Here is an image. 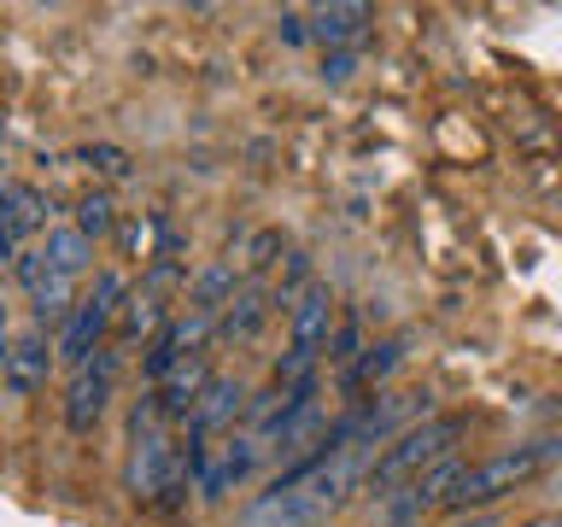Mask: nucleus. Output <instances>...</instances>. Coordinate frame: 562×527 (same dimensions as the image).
Wrapping results in <instances>:
<instances>
[{"mask_svg":"<svg viewBox=\"0 0 562 527\" xmlns=\"http://www.w3.org/2000/svg\"><path fill=\"white\" fill-rule=\"evenodd\" d=\"M369 463H375V457H363V451H311L305 463L281 469L235 516V527H323L334 509L363 486Z\"/></svg>","mask_w":562,"mask_h":527,"instance_id":"f257e3e1","label":"nucleus"},{"mask_svg":"<svg viewBox=\"0 0 562 527\" xmlns=\"http://www.w3.org/2000/svg\"><path fill=\"white\" fill-rule=\"evenodd\" d=\"M557 463H562V434L527 439V446H504V451L481 457V463H463V474H457L446 509H463V516H469V509H486V504L509 498L516 486L539 481V474H551Z\"/></svg>","mask_w":562,"mask_h":527,"instance_id":"f03ea898","label":"nucleus"},{"mask_svg":"<svg viewBox=\"0 0 562 527\" xmlns=\"http://www.w3.org/2000/svg\"><path fill=\"white\" fill-rule=\"evenodd\" d=\"M469 434V416H428L416 422V428H404L393 446H386L375 463L363 469V492H375V498H393V492H404L411 481H422L428 469L451 463L457 457V439Z\"/></svg>","mask_w":562,"mask_h":527,"instance_id":"7ed1b4c3","label":"nucleus"},{"mask_svg":"<svg viewBox=\"0 0 562 527\" xmlns=\"http://www.w3.org/2000/svg\"><path fill=\"white\" fill-rule=\"evenodd\" d=\"M258 434H223V439H200L193 446V486H200V498H228L246 474L258 469Z\"/></svg>","mask_w":562,"mask_h":527,"instance_id":"20e7f679","label":"nucleus"},{"mask_svg":"<svg viewBox=\"0 0 562 527\" xmlns=\"http://www.w3.org/2000/svg\"><path fill=\"white\" fill-rule=\"evenodd\" d=\"M117 363H123V346H100L88 363H77V375L65 386V428L70 434H94V422L105 416V404H112Z\"/></svg>","mask_w":562,"mask_h":527,"instance_id":"39448f33","label":"nucleus"},{"mask_svg":"<svg viewBox=\"0 0 562 527\" xmlns=\"http://www.w3.org/2000/svg\"><path fill=\"white\" fill-rule=\"evenodd\" d=\"M246 404H252V393H246L240 375H211V386L200 393V404H193V416H188V446L235 428V416H246Z\"/></svg>","mask_w":562,"mask_h":527,"instance_id":"423d86ee","label":"nucleus"},{"mask_svg":"<svg viewBox=\"0 0 562 527\" xmlns=\"http://www.w3.org/2000/svg\"><path fill=\"white\" fill-rule=\"evenodd\" d=\"M53 351H59V346H47V334H42V328L18 334V340H12V358H7V375H0V386H7L12 399H35V393L47 386V375H53Z\"/></svg>","mask_w":562,"mask_h":527,"instance_id":"0eeeda50","label":"nucleus"},{"mask_svg":"<svg viewBox=\"0 0 562 527\" xmlns=\"http://www.w3.org/2000/svg\"><path fill=\"white\" fill-rule=\"evenodd\" d=\"M288 328H293V351H316V358L328 351V334H334V293L323 288V281H311V288L293 299Z\"/></svg>","mask_w":562,"mask_h":527,"instance_id":"6e6552de","label":"nucleus"},{"mask_svg":"<svg viewBox=\"0 0 562 527\" xmlns=\"http://www.w3.org/2000/svg\"><path fill=\"white\" fill-rule=\"evenodd\" d=\"M270 311H276V293H263L258 281H240V293L228 299V311L217 316V340H228V346L258 340L263 323H270Z\"/></svg>","mask_w":562,"mask_h":527,"instance_id":"1a4fd4ad","label":"nucleus"},{"mask_svg":"<svg viewBox=\"0 0 562 527\" xmlns=\"http://www.w3.org/2000/svg\"><path fill=\"white\" fill-rule=\"evenodd\" d=\"M112 328H117V316H105V311L88 305V299H77L70 323L59 328V358H65V363H88V358L105 346V334H112Z\"/></svg>","mask_w":562,"mask_h":527,"instance_id":"9d476101","label":"nucleus"},{"mask_svg":"<svg viewBox=\"0 0 562 527\" xmlns=\"http://www.w3.org/2000/svg\"><path fill=\"white\" fill-rule=\"evenodd\" d=\"M170 316H165V293H147V288H135L130 293V305H123L117 316V328H112V346H153V334L165 328Z\"/></svg>","mask_w":562,"mask_h":527,"instance_id":"9b49d317","label":"nucleus"},{"mask_svg":"<svg viewBox=\"0 0 562 527\" xmlns=\"http://www.w3.org/2000/svg\"><path fill=\"white\" fill-rule=\"evenodd\" d=\"M240 293V276H235V258H211L200 276L188 281V311H211V316H223L228 311V299Z\"/></svg>","mask_w":562,"mask_h":527,"instance_id":"f8f14e48","label":"nucleus"},{"mask_svg":"<svg viewBox=\"0 0 562 527\" xmlns=\"http://www.w3.org/2000/svg\"><path fill=\"white\" fill-rule=\"evenodd\" d=\"M404 351H411V340H404V334H393V340H375V346H363V358L340 375V381H346V393H369V386H381V381L404 363Z\"/></svg>","mask_w":562,"mask_h":527,"instance_id":"ddd939ff","label":"nucleus"},{"mask_svg":"<svg viewBox=\"0 0 562 527\" xmlns=\"http://www.w3.org/2000/svg\"><path fill=\"white\" fill-rule=\"evenodd\" d=\"M42 258H47V270L53 276H70L77 281L88 264H94V240L77 235V223H65V228H47V240H42Z\"/></svg>","mask_w":562,"mask_h":527,"instance_id":"4468645a","label":"nucleus"},{"mask_svg":"<svg viewBox=\"0 0 562 527\" xmlns=\"http://www.w3.org/2000/svg\"><path fill=\"white\" fill-rule=\"evenodd\" d=\"M369 24V7H358V0H346V7H316L311 12V35L316 42H328L334 53H346V42H358Z\"/></svg>","mask_w":562,"mask_h":527,"instance_id":"2eb2a0df","label":"nucleus"},{"mask_svg":"<svg viewBox=\"0 0 562 527\" xmlns=\"http://www.w3.org/2000/svg\"><path fill=\"white\" fill-rule=\"evenodd\" d=\"M0 205H7V217L18 223V235H42L47 228V200H42V188H30V182H0Z\"/></svg>","mask_w":562,"mask_h":527,"instance_id":"dca6fc26","label":"nucleus"},{"mask_svg":"<svg viewBox=\"0 0 562 527\" xmlns=\"http://www.w3.org/2000/svg\"><path fill=\"white\" fill-rule=\"evenodd\" d=\"M30 305H35V328H47V323H70V311H77V281L70 276H47L42 288L30 293Z\"/></svg>","mask_w":562,"mask_h":527,"instance_id":"f3484780","label":"nucleus"},{"mask_svg":"<svg viewBox=\"0 0 562 527\" xmlns=\"http://www.w3.org/2000/svg\"><path fill=\"white\" fill-rule=\"evenodd\" d=\"M77 235H88V240L117 235V200L105 188H94V193H82V200H77Z\"/></svg>","mask_w":562,"mask_h":527,"instance_id":"a211bd4d","label":"nucleus"},{"mask_svg":"<svg viewBox=\"0 0 562 527\" xmlns=\"http://www.w3.org/2000/svg\"><path fill=\"white\" fill-rule=\"evenodd\" d=\"M70 158H77L82 170H94L100 182H123V176L135 170V158L123 153V147H112V141H88V147H77Z\"/></svg>","mask_w":562,"mask_h":527,"instance_id":"6ab92c4d","label":"nucleus"},{"mask_svg":"<svg viewBox=\"0 0 562 527\" xmlns=\"http://www.w3.org/2000/svg\"><path fill=\"white\" fill-rule=\"evenodd\" d=\"M276 258H281V235H276V228H263V235H252V246H246V258H240V264L258 276V270H270Z\"/></svg>","mask_w":562,"mask_h":527,"instance_id":"aec40b11","label":"nucleus"},{"mask_svg":"<svg viewBox=\"0 0 562 527\" xmlns=\"http://www.w3.org/2000/svg\"><path fill=\"white\" fill-rule=\"evenodd\" d=\"M12 270H18V281H24L30 293H35V288H42V281L53 276V270H47V258H42V246H24V253L12 258Z\"/></svg>","mask_w":562,"mask_h":527,"instance_id":"412c9836","label":"nucleus"},{"mask_svg":"<svg viewBox=\"0 0 562 527\" xmlns=\"http://www.w3.org/2000/svg\"><path fill=\"white\" fill-rule=\"evenodd\" d=\"M24 253V235H18V223L7 217V205H0V258H18Z\"/></svg>","mask_w":562,"mask_h":527,"instance_id":"4be33fe9","label":"nucleus"},{"mask_svg":"<svg viewBox=\"0 0 562 527\" xmlns=\"http://www.w3.org/2000/svg\"><path fill=\"white\" fill-rule=\"evenodd\" d=\"M351 70H358V53H328V59H323V77L328 82H346Z\"/></svg>","mask_w":562,"mask_h":527,"instance_id":"5701e85b","label":"nucleus"},{"mask_svg":"<svg viewBox=\"0 0 562 527\" xmlns=\"http://www.w3.org/2000/svg\"><path fill=\"white\" fill-rule=\"evenodd\" d=\"M305 18H299V12H281V42H288V47H299V42H305Z\"/></svg>","mask_w":562,"mask_h":527,"instance_id":"b1692460","label":"nucleus"},{"mask_svg":"<svg viewBox=\"0 0 562 527\" xmlns=\"http://www.w3.org/2000/svg\"><path fill=\"white\" fill-rule=\"evenodd\" d=\"M516 527H562V516H527V522H516Z\"/></svg>","mask_w":562,"mask_h":527,"instance_id":"393cba45","label":"nucleus"},{"mask_svg":"<svg viewBox=\"0 0 562 527\" xmlns=\"http://www.w3.org/2000/svg\"><path fill=\"white\" fill-rule=\"evenodd\" d=\"M7 358H12V340L0 334V375H7Z\"/></svg>","mask_w":562,"mask_h":527,"instance_id":"a878e982","label":"nucleus"},{"mask_svg":"<svg viewBox=\"0 0 562 527\" xmlns=\"http://www.w3.org/2000/svg\"><path fill=\"white\" fill-rule=\"evenodd\" d=\"M463 527H492V516H469Z\"/></svg>","mask_w":562,"mask_h":527,"instance_id":"bb28decb","label":"nucleus"},{"mask_svg":"<svg viewBox=\"0 0 562 527\" xmlns=\"http://www.w3.org/2000/svg\"><path fill=\"white\" fill-rule=\"evenodd\" d=\"M0 334H7V293H0Z\"/></svg>","mask_w":562,"mask_h":527,"instance_id":"cd10ccee","label":"nucleus"},{"mask_svg":"<svg viewBox=\"0 0 562 527\" xmlns=\"http://www.w3.org/2000/svg\"><path fill=\"white\" fill-rule=\"evenodd\" d=\"M0 170H7V147H0Z\"/></svg>","mask_w":562,"mask_h":527,"instance_id":"c85d7f7f","label":"nucleus"},{"mask_svg":"<svg viewBox=\"0 0 562 527\" xmlns=\"http://www.w3.org/2000/svg\"><path fill=\"white\" fill-rule=\"evenodd\" d=\"M386 527H393V522H386Z\"/></svg>","mask_w":562,"mask_h":527,"instance_id":"c756f323","label":"nucleus"}]
</instances>
